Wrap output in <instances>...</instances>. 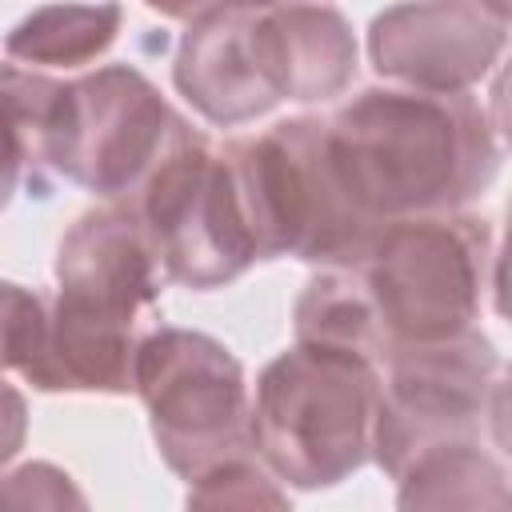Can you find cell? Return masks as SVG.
Wrapping results in <instances>:
<instances>
[{"instance_id": "obj_19", "label": "cell", "mask_w": 512, "mask_h": 512, "mask_svg": "<svg viewBox=\"0 0 512 512\" xmlns=\"http://www.w3.org/2000/svg\"><path fill=\"white\" fill-rule=\"evenodd\" d=\"M28 436V400L0 380V468L24 448Z\"/></svg>"}, {"instance_id": "obj_14", "label": "cell", "mask_w": 512, "mask_h": 512, "mask_svg": "<svg viewBox=\"0 0 512 512\" xmlns=\"http://www.w3.org/2000/svg\"><path fill=\"white\" fill-rule=\"evenodd\" d=\"M400 508H504L508 468L492 444H448L416 456L396 476Z\"/></svg>"}, {"instance_id": "obj_4", "label": "cell", "mask_w": 512, "mask_h": 512, "mask_svg": "<svg viewBox=\"0 0 512 512\" xmlns=\"http://www.w3.org/2000/svg\"><path fill=\"white\" fill-rule=\"evenodd\" d=\"M256 260L296 256L304 264H348L380 228L348 196L332 152L324 116H292L260 136L220 148Z\"/></svg>"}, {"instance_id": "obj_15", "label": "cell", "mask_w": 512, "mask_h": 512, "mask_svg": "<svg viewBox=\"0 0 512 512\" xmlns=\"http://www.w3.org/2000/svg\"><path fill=\"white\" fill-rule=\"evenodd\" d=\"M124 24V8L116 0L100 4H44L28 12L4 40V52L20 64H52V68H76L96 56H104Z\"/></svg>"}, {"instance_id": "obj_9", "label": "cell", "mask_w": 512, "mask_h": 512, "mask_svg": "<svg viewBox=\"0 0 512 512\" xmlns=\"http://www.w3.org/2000/svg\"><path fill=\"white\" fill-rule=\"evenodd\" d=\"M172 84L220 128L248 124L292 100L276 4H232L188 20L172 60Z\"/></svg>"}, {"instance_id": "obj_16", "label": "cell", "mask_w": 512, "mask_h": 512, "mask_svg": "<svg viewBox=\"0 0 512 512\" xmlns=\"http://www.w3.org/2000/svg\"><path fill=\"white\" fill-rule=\"evenodd\" d=\"M188 504L196 508H284L288 492L276 488V476L256 452L232 456L188 484Z\"/></svg>"}, {"instance_id": "obj_1", "label": "cell", "mask_w": 512, "mask_h": 512, "mask_svg": "<svg viewBox=\"0 0 512 512\" xmlns=\"http://www.w3.org/2000/svg\"><path fill=\"white\" fill-rule=\"evenodd\" d=\"M332 164L376 220L456 212L500 172V136L472 92L364 88L324 116Z\"/></svg>"}, {"instance_id": "obj_21", "label": "cell", "mask_w": 512, "mask_h": 512, "mask_svg": "<svg viewBox=\"0 0 512 512\" xmlns=\"http://www.w3.org/2000/svg\"><path fill=\"white\" fill-rule=\"evenodd\" d=\"M244 4H284V0H244Z\"/></svg>"}, {"instance_id": "obj_13", "label": "cell", "mask_w": 512, "mask_h": 512, "mask_svg": "<svg viewBox=\"0 0 512 512\" xmlns=\"http://www.w3.org/2000/svg\"><path fill=\"white\" fill-rule=\"evenodd\" d=\"M284 52H288V76H292V100H328L340 96L356 76V36L340 8L332 4H304L284 0L276 4Z\"/></svg>"}, {"instance_id": "obj_5", "label": "cell", "mask_w": 512, "mask_h": 512, "mask_svg": "<svg viewBox=\"0 0 512 512\" xmlns=\"http://www.w3.org/2000/svg\"><path fill=\"white\" fill-rule=\"evenodd\" d=\"M508 384L500 352L480 328L396 348L380 364L372 460L396 480L416 456L448 444L508 452Z\"/></svg>"}, {"instance_id": "obj_11", "label": "cell", "mask_w": 512, "mask_h": 512, "mask_svg": "<svg viewBox=\"0 0 512 512\" xmlns=\"http://www.w3.org/2000/svg\"><path fill=\"white\" fill-rule=\"evenodd\" d=\"M152 308L120 292L60 284L48 300L40 352L20 372L40 392H132L140 340L152 332Z\"/></svg>"}, {"instance_id": "obj_17", "label": "cell", "mask_w": 512, "mask_h": 512, "mask_svg": "<svg viewBox=\"0 0 512 512\" xmlns=\"http://www.w3.org/2000/svg\"><path fill=\"white\" fill-rule=\"evenodd\" d=\"M48 324V300L24 284L0 280V372H24L40 352Z\"/></svg>"}, {"instance_id": "obj_20", "label": "cell", "mask_w": 512, "mask_h": 512, "mask_svg": "<svg viewBox=\"0 0 512 512\" xmlns=\"http://www.w3.org/2000/svg\"><path fill=\"white\" fill-rule=\"evenodd\" d=\"M152 12L168 16V20H196L204 12H216V8H232V4H244V0H144Z\"/></svg>"}, {"instance_id": "obj_7", "label": "cell", "mask_w": 512, "mask_h": 512, "mask_svg": "<svg viewBox=\"0 0 512 512\" xmlns=\"http://www.w3.org/2000/svg\"><path fill=\"white\" fill-rule=\"evenodd\" d=\"M120 208L140 220L164 280L208 292L256 264L232 168L196 128L176 136Z\"/></svg>"}, {"instance_id": "obj_3", "label": "cell", "mask_w": 512, "mask_h": 512, "mask_svg": "<svg viewBox=\"0 0 512 512\" xmlns=\"http://www.w3.org/2000/svg\"><path fill=\"white\" fill-rule=\"evenodd\" d=\"M380 368L332 344L296 340L256 380L252 448L292 488H332L372 460Z\"/></svg>"}, {"instance_id": "obj_6", "label": "cell", "mask_w": 512, "mask_h": 512, "mask_svg": "<svg viewBox=\"0 0 512 512\" xmlns=\"http://www.w3.org/2000/svg\"><path fill=\"white\" fill-rule=\"evenodd\" d=\"M132 392L144 400L164 464L188 484L232 456L256 452L244 368L204 332L152 328L136 352Z\"/></svg>"}, {"instance_id": "obj_18", "label": "cell", "mask_w": 512, "mask_h": 512, "mask_svg": "<svg viewBox=\"0 0 512 512\" xmlns=\"http://www.w3.org/2000/svg\"><path fill=\"white\" fill-rule=\"evenodd\" d=\"M0 504H8V508H64V504H84V496L72 488L68 472H60L56 464H24L0 480Z\"/></svg>"}, {"instance_id": "obj_2", "label": "cell", "mask_w": 512, "mask_h": 512, "mask_svg": "<svg viewBox=\"0 0 512 512\" xmlns=\"http://www.w3.org/2000/svg\"><path fill=\"white\" fill-rule=\"evenodd\" d=\"M492 264V228L480 216L436 212L380 224L344 264L364 304L380 364L396 348L476 328Z\"/></svg>"}, {"instance_id": "obj_8", "label": "cell", "mask_w": 512, "mask_h": 512, "mask_svg": "<svg viewBox=\"0 0 512 512\" xmlns=\"http://www.w3.org/2000/svg\"><path fill=\"white\" fill-rule=\"evenodd\" d=\"M184 128L188 120L168 108L140 68L104 64L80 80H64L48 164L52 176L124 204Z\"/></svg>"}, {"instance_id": "obj_10", "label": "cell", "mask_w": 512, "mask_h": 512, "mask_svg": "<svg viewBox=\"0 0 512 512\" xmlns=\"http://www.w3.org/2000/svg\"><path fill=\"white\" fill-rule=\"evenodd\" d=\"M508 44V16L484 0H404L368 28L372 68L400 88L468 92Z\"/></svg>"}, {"instance_id": "obj_12", "label": "cell", "mask_w": 512, "mask_h": 512, "mask_svg": "<svg viewBox=\"0 0 512 512\" xmlns=\"http://www.w3.org/2000/svg\"><path fill=\"white\" fill-rule=\"evenodd\" d=\"M60 96L64 80L0 64V212L8 208L20 180H28L40 196L48 192V152L60 116Z\"/></svg>"}]
</instances>
